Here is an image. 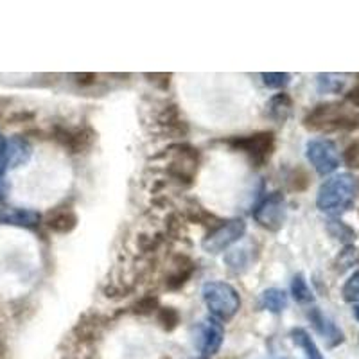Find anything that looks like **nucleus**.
<instances>
[{"label":"nucleus","instance_id":"obj_3","mask_svg":"<svg viewBox=\"0 0 359 359\" xmlns=\"http://www.w3.org/2000/svg\"><path fill=\"white\" fill-rule=\"evenodd\" d=\"M201 297L210 316L219 322H230L241 309V294L232 284L224 280L205 282Z\"/></svg>","mask_w":359,"mask_h":359},{"label":"nucleus","instance_id":"obj_27","mask_svg":"<svg viewBox=\"0 0 359 359\" xmlns=\"http://www.w3.org/2000/svg\"><path fill=\"white\" fill-rule=\"evenodd\" d=\"M343 162L347 163L348 168L359 169V142H352L345 149V153H343Z\"/></svg>","mask_w":359,"mask_h":359},{"label":"nucleus","instance_id":"obj_18","mask_svg":"<svg viewBox=\"0 0 359 359\" xmlns=\"http://www.w3.org/2000/svg\"><path fill=\"white\" fill-rule=\"evenodd\" d=\"M291 339L297 345L298 348H302L304 354H306V359H325L323 354L320 352L318 345L314 343L313 336L304 329V327H293L290 332Z\"/></svg>","mask_w":359,"mask_h":359},{"label":"nucleus","instance_id":"obj_13","mask_svg":"<svg viewBox=\"0 0 359 359\" xmlns=\"http://www.w3.org/2000/svg\"><path fill=\"white\" fill-rule=\"evenodd\" d=\"M79 223V217L74 210L72 205H57V207L50 208L47 216H45V226L54 233H60V236H67V233H72L76 230Z\"/></svg>","mask_w":359,"mask_h":359},{"label":"nucleus","instance_id":"obj_7","mask_svg":"<svg viewBox=\"0 0 359 359\" xmlns=\"http://www.w3.org/2000/svg\"><path fill=\"white\" fill-rule=\"evenodd\" d=\"M246 233V221L243 217H233L229 221H221L217 226H214L210 232L207 233L203 241H201V248L207 253H223L239 243Z\"/></svg>","mask_w":359,"mask_h":359},{"label":"nucleus","instance_id":"obj_33","mask_svg":"<svg viewBox=\"0 0 359 359\" xmlns=\"http://www.w3.org/2000/svg\"><path fill=\"white\" fill-rule=\"evenodd\" d=\"M0 359H6V347L2 341H0Z\"/></svg>","mask_w":359,"mask_h":359},{"label":"nucleus","instance_id":"obj_6","mask_svg":"<svg viewBox=\"0 0 359 359\" xmlns=\"http://www.w3.org/2000/svg\"><path fill=\"white\" fill-rule=\"evenodd\" d=\"M253 219L257 221L259 226L269 232H278L287 219V201L280 191H273L266 194L252 212Z\"/></svg>","mask_w":359,"mask_h":359},{"label":"nucleus","instance_id":"obj_9","mask_svg":"<svg viewBox=\"0 0 359 359\" xmlns=\"http://www.w3.org/2000/svg\"><path fill=\"white\" fill-rule=\"evenodd\" d=\"M196 347L203 358H212L221 351L224 341V327L223 322L216 320L214 316H207L196 323Z\"/></svg>","mask_w":359,"mask_h":359},{"label":"nucleus","instance_id":"obj_4","mask_svg":"<svg viewBox=\"0 0 359 359\" xmlns=\"http://www.w3.org/2000/svg\"><path fill=\"white\" fill-rule=\"evenodd\" d=\"M236 153H241L248 158L253 168H262L271 160L275 153V135L271 131H257L252 135H236L223 140Z\"/></svg>","mask_w":359,"mask_h":359},{"label":"nucleus","instance_id":"obj_14","mask_svg":"<svg viewBox=\"0 0 359 359\" xmlns=\"http://www.w3.org/2000/svg\"><path fill=\"white\" fill-rule=\"evenodd\" d=\"M196 273V262L187 255H176L169 266V273L165 277V287L171 291H178L187 284Z\"/></svg>","mask_w":359,"mask_h":359},{"label":"nucleus","instance_id":"obj_30","mask_svg":"<svg viewBox=\"0 0 359 359\" xmlns=\"http://www.w3.org/2000/svg\"><path fill=\"white\" fill-rule=\"evenodd\" d=\"M345 99L351 102L352 107L359 108V76H358V81H355V85L348 90L347 94H345Z\"/></svg>","mask_w":359,"mask_h":359},{"label":"nucleus","instance_id":"obj_20","mask_svg":"<svg viewBox=\"0 0 359 359\" xmlns=\"http://www.w3.org/2000/svg\"><path fill=\"white\" fill-rule=\"evenodd\" d=\"M291 297L294 298V302L300 304V306H307V304L314 302L313 290L307 284L306 277L302 273H297L291 278Z\"/></svg>","mask_w":359,"mask_h":359},{"label":"nucleus","instance_id":"obj_19","mask_svg":"<svg viewBox=\"0 0 359 359\" xmlns=\"http://www.w3.org/2000/svg\"><path fill=\"white\" fill-rule=\"evenodd\" d=\"M345 86H347L345 74H316V88H318L320 94H341Z\"/></svg>","mask_w":359,"mask_h":359},{"label":"nucleus","instance_id":"obj_24","mask_svg":"<svg viewBox=\"0 0 359 359\" xmlns=\"http://www.w3.org/2000/svg\"><path fill=\"white\" fill-rule=\"evenodd\" d=\"M261 79L264 83V86H268L271 90H280L282 92V90L290 86L293 76L287 72H262Z\"/></svg>","mask_w":359,"mask_h":359},{"label":"nucleus","instance_id":"obj_32","mask_svg":"<svg viewBox=\"0 0 359 359\" xmlns=\"http://www.w3.org/2000/svg\"><path fill=\"white\" fill-rule=\"evenodd\" d=\"M4 198V176L0 175V200Z\"/></svg>","mask_w":359,"mask_h":359},{"label":"nucleus","instance_id":"obj_26","mask_svg":"<svg viewBox=\"0 0 359 359\" xmlns=\"http://www.w3.org/2000/svg\"><path fill=\"white\" fill-rule=\"evenodd\" d=\"M158 298L156 297H151V294H147V297H142L140 300H137V302L133 304V307H131V311H133L135 314H153L156 313V309H158Z\"/></svg>","mask_w":359,"mask_h":359},{"label":"nucleus","instance_id":"obj_5","mask_svg":"<svg viewBox=\"0 0 359 359\" xmlns=\"http://www.w3.org/2000/svg\"><path fill=\"white\" fill-rule=\"evenodd\" d=\"M165 156H169L168 175L175 178L180 184L191 185L198 175V165H200V153L196 147L189 144H178L169 149H165Z\"/></svg>","mask_w":359,"mask_h":359},{"label":"nucleus","instance_id":"obj_25","mask_svg":"<svg viewBox=\"0 0 359 359\" xmlns=\"http://www.w3.org/2000/svg\"><path fill=\"white\" fill-rule=\"evenodd\" d=\"M341 298L352 306L359 304V269L345 280L341 287Z\"/></svg>","mask_w":359,"mask_h":359},{"label":"nucleus","instance_id":"obj_23","mask_svg":"<svg viewBox=\"0 0 359 359\" xmlns=\"http://www.w3.org/2000/svg\"><path fill=\"white\" fill-rule=\"evenodd\" d=\"M156 322L165 332H172L182 322V314L176 307H158L156 309Z\"/></svg>","mask_w":359,"mask_h":359},{"label":"nucleus","instance_id":"obj_2","mask_svg":"<svg viewBox=\"0 0 359 359\" xmlns=\"http://www.w3.org/2000/svg\"><path fill=\"white\" fill-rule=\"evenodd\" d=\"M304 126L311 131H322V133H332V131H352L359 128V117L345 108L339 102H325L318 107L311 108L304 117Z\"/></svg>","mask_w":359,"mask_h":359},{"label":"nucleus","instance_id":"obj_21","mask_svg":"<svg viewBox=\"0 0 359 359\" xmlns=\"http://www.w3.org/2000/svg\"><path fill=\"white\" fill-rule=\"evenodd\" d=\"M327 232L331 233V237L341 241L345 246H348L355 239L354 229H351L347 223H343L339 217H331L327 221Z\"/></svg>","mask_w":359,"mask_h":359},{"label":"nucleus","instance_id":"obj_12","mask_svg":"<svg viewBox=\"0 0 359 359\" xmlns=\"http://www.w3.org/2000/svg\"><path fill=\"white\" fill-rule=\"evenodd\" d=\"M31 156H33V146L29 144L27 139L15 135V137L8 140L4 160L0 163V175L4 176L8 171L22 168V165H25L31 160Z\"/></svg>","mask_w":359,"mask_h":359},{"label":"nucleus","instance_id":"obj_22","mask_svg":"<svg viewBox=\"0 0 359 359\" xmlns=\"http://www.w3.org/2000/svg\"><path fill=\"white\" fill-rule=\"evenodd\" d=\"M250 253L246 248H237V250H230L226 255H224V262L232 269L233 273H243L246 269L250 268Z\"/></svg>","mask_w":359,"mask_h":359},{"label":"nucleus","instance_id":"obj_17","mask_svg":"<svg viewBox=\"0 0 359 359\" xmlns=\"http://www.w3.org/2000/svg\"><path fill=\"white\" fill-rule=\"evenodd\" d=\"M266 114L275 123L284 124L291 117V114H293V99L287 94H284V92L273 95L268 101V104H266Z\"/></svg>","mask_w":359,"mask_h":359},{"label":"nucleus","instance_id":"obj_35","mask_svg":"<svg viewBox=\"0 0 359 359\" xmlns=\"http://www.w3.org/2000/svg\"><path fill=\"white\" fill-rule=\"evenodd\" d=\"M191 359H210V358H203V355H200V358H191Z\"/></svg>","mask_w":359,"mask_h":359},{"label":"nucleus","instance_id":"obj_16","mask_svg":"<svg viewBox=\"0 0 359 359\" xmlns=\"http://www.w3.org/2000/svg\"><path fill=\"white\" fill-rule=\"evenodd\" d=\"M290 298L287 293L280 287H268L259 297V307L271 314H280L287 309Z\"/></svg>","mask_w":359,"mask_h":359},{"label":"nucleus","instance_id":"obj_29","mask_svg":"<svg viewBox=\"0 0 359 359\" xmlns=\"http://www.w3.org/2000/svg\"><path fill=\"white\" fill-rule=\"evenodd\" d=\"M354 261H355V248L352 245H348L343 248V252H339L336 264L341 266V269H347L348 266H352V262Z\"/></svg>","mask_w":359,"mask_h":359},{"label":"nucleus","instance_id":"obj_31","mask_svg":"<svg viewBox=\"0 0 359 359\" xmlns=\"http://www.w3.org/2000/svg\"><path fill=\"white\" fill-rule=\"evenodd\" d=\"M6 147H8V139H6L4 135H2V131H0V163H2V160H4Z\"/></svg>","mask_w":359,"mask_h":359},{"label":"nucleus","instance_id":"obj_8","mask_svg":"<svg viewBox=\"0 0 359 359\" xmlns=\"http://www.w3.org/2000/svg\"><path fill=\"white\" fill-rule=\"evenodd\" d=\"M306 158L309 160L314 171L322 176H329L336 172L339 163H341L338 146L327 137H314V139L307 140Z\"/></svg>","mask_w":359,"mask_h":359},{"label":"nucleus","instance_id":"obj_1","mask_svg":"<svg viewBox=\"0 0 359 359\" xmlns=\"http://www.w3.org/2000/svg\"><path fill=\"white\" fill-rule=\"evenodd\" d=\"M359 184L358 178L351 172L332 175L320 185L316 194V207L320 212L331 217H339L348 212L358 198Z\"/></svg>","mask_w":359,"mask_h":359},{"label":"nucleus","instance_id":"obj_15","mask_svg":"<svg viewBox=\"0 0 359 359\" xmlns=\"http://www.w3.org/2000/svg\"><path fill=\"white\" fill-rule=\"evenodd\" d=\"M41 221V214L33 208L2 207L0 208V224L18 226V229H34Z\"/></svg>","mask_w":359,"mask_h":359},{"label":"nucleus","instance_id":"obj_34","mask_svg":"<svg viewBox=\"0 0 359 359\" xmlns=\"http://www.w3.org/2000/svg\"><path fill=\"white\" fill-rule=\"evenodd\" d=\"M352 313H354V318L359 322V304H355L354 309H352Z\"/></svg>","mask_w":359,"mask_h":359},{"label":"nucleus","instance_id":"obj_11","mask_svg":"<svg viewBox=\"0 0 359 359\" xmlns=\"http://www.w3.org/2000/svg\"><path fill=\"white\" fill-rule=\"evenodd\" d=\"M307 320H309L311 327L316 331V334L323 338V341H325L329 348L339 347L345 341V334L338 327V323L332 318H329L320 307H311L307 311Z\"/></svg>","mask_w":359,"mask_h":359},{"label":"nucleus","instance_id":"obj_28","mask_svg":"<svg viewBox=\"0 0 359 359\" xmlns=\"http://www.w3.org/2000/svg\"><path fill=\"white\" fill-rule=\"evenodd\" d=\"M291 189L294 191H306L307 185H309V176L306 175V171L300 168H297L293 171V176H291Z\"/></svg>","mask_w":359,"mask_h":359},{"label":"nucleus","instance_id":"obj_10","mask_svg":"<svg viewBox=\"0 0 359 359\" xmlns=\"http://www.w3.org/2000/svg\"><path fill=\"white\" fill-rule=\"evenodd\" d=\"M54 139L72 155H81L94 146L95 133L90 128L57 126L54 130Z\"/></svg>","mask_w":359,"mask_h":359}]
</instances>
